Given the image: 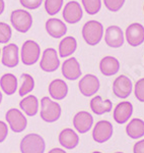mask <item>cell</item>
Wrapping results in <instances>:
<instances>
[{
	"label": "cell",
	"instance_id": "cell-8",
	"mask_svg": "<svg viewBox=\"0 0 144 153\" xmlns=\"http://www.w3.org/2000/svg\"><path fill=\"white\" fill-rule=\"evenodd\" d=\"M132 81L127 76H119L113 83V93L120 99H126L132 93Z\"/></svg>",
	"mask_w": 144,
	"mask_h": 153
},
{
	"label": "cell",
	"instance_id": "cell-24",
	"mask_svg": "<svg viewBox=\"0 0 144 153\" xmlns=\"http://www.w3.org/2000/svg\"><path fill=\"white\" fill-rule=\"evenodd\" d=\"M19 107L29 117H35L39 111V100L35 95H29L19 102Z\"/></svg>",
	"mask_w": 144,
	"mask_h": 153
},
{
	"label": "cell",
	"instance_id": "cell-26",
	"mask_svg": "<svg viewBox=\"0 0 144 153\" xmlns=\"http://www.w3.org/2000/svg\"><path fill=\"white\" fill-rule=\"evenodd\" d=\"M0 87L6 95H13L18 90V79L12 74H5L0 79Z\"/></svg>",
	"mask_w": 144,
	"mask_h": 153
},
{
	"label": "cell",
	"instance_id": "cell-37",
	"mask_svg": "<svg viewBox=\"0 0 144 153\" xmlns=\"http://www.w3.org/2000/svg\"><path fill=\"white\" fill-rule=\"evenodd\" d=\"M4 9H5V3H4L3 0H0V16L3 13Z\"/></svg>",
	"mask_w": 144,
	"mask_h": 153
},
{
	"label": "cell",
	"instance_id": "cell-42",
	"mask_svg": "<svg viewBox=\"0 0 144 153\" xmlns=\"http://www.w3.org/2000/svg\"><path fill=\"white\" fill-rule=\"evenodd\" d=\"M143 10H144V6H143Z\"/></svg>",
	"mask_w": 144,
	"mask_h": 153
},
{
	"label": "cell",
	"instance_id": "cell-2",
	"mask_svg": "<svg viewBox=\"0 0 144 153\" xmlns=\"http://www.w3.org/2000/svg\"><path fill=\"white\" fill-rule=\"evenodd\" d=\"M61 106L49 97L41 99V118L46 123H55L61 117Z\"/></svg>",
	"mask_w": 144,
	"mask_h": 153
},
{
	"label": "cell",
	"instance_id": "cell-15",
	"mask_svg": "<svg viewBox=\"0 0 144 153\" xmlns=\"http://www.w3.org/2000/svg\"><path fill=\"white\" fill-rule=\"evenodd\" d=\"M62 75L69 81H75L81 76V68L78 60L75 57H70L62 63Z\"/></svg>",
	"mask_w": 144,
	"mask_h": 153
},
{
	"label": "cell",
	"instance_id": "cell-16",
	"mask_svg": "<svg viewBox=\"0 0 144 153\" xmlns=\"http://www.w3.org/2000/svg\"><path fill=\"white\" fill-rule=\"evenodd\" d=\"M94 125V117L87 111H79L73 117V126L80 134H85L91 129Z\"/></svg>",
	"mask_w": 144,
	"mask_h": 153
},
{
	"label": "cell",
	"instance_id": "cell-17",
	"mask_svg": "<svg viewBox=\"0 0 144 153\" xmlns=\"http://www.w3.org/2000/svg\"><path fill=\"white\" fill-rule=\"evenodd\" d=\"M133 113V105L129 101H123L115 107L113 117L116 123L123 125L129 120Z\"/></svg>",
	"mask_w": 144,
	"mask_h": 153
},
{
	"label": "cell",
	"instance_id": "cell-20",
	"mask_svg": "<svg viewBox=\"0 0 144 153\" xmlns=\"http://www.w3.org/2000/svg\"><path fill=\"white\" fill-rule=\"evenodd\" d=\"M99 70L106 76H114L120 70V62L114 56H105L99 62Z\"/></svg>",
	"mask_w": 144,
	"mask_h": 153
},
{
	"label": "cell",
	"instance_id": "cell-23",
	"mask_svg": "<svg viewBox=\"0 0 144 153\" xmlns=\"http://www.w3.org/2000/svg\"><path fill=\"white\" fill-rule=\"evenodd\" d=\"M77 49V41L74 37L67 36L64 37L59 43V55L60 57H69Z\"/></svg>",
	"mask_w": 144,
	"mask_h": 153
},
{
	"label": "cell",
	"instance_id": "cell-27",
	"mask_svg": "<svg viewBox=\"0 0 144 153\" xmlns=\"http://www.w3.org/2000/svg\"><path fill=\"white\" fill-rule=\"evenodd\" d=\"M21 80H23V83H21V86L19 87L18 94L19 96L23 97V96L28 95L29 93H31L34 90V88H35V80L29 74H23L21 75Z\"/></svg>",
	"mask_w": 144,
	"mask_h": 153
},
{
	"label": "cell",
	"instance_id": "cell-30",
	"mask_svg": "<svg viewBox=\"0 0 144 153\" xmlns=\"http://www.w3.org/2000/svg\"><path fill=\"white\" fill-rule=\"evenodd\" d=\"M12 31L9 25L3 22H0V44L8 43L11 39Z\"/></svg>",
	"mask_w": 144,
	"mask_h": 153
},
{
	"label": "cell",
	"instance_id": "cell-5",
	"mask_svg": "<svg viewBox=\"0 0 144 153\" xmlns=\"http://www.w3.org/2000/svg\"><path fill=\"white\" fill-rule=\"evenodd\" d=\"M41 47L36 41L26 40L23 44L20 51V58L24 65H33L40 59Z\"/></svg>",
	"mask_w": 144,
	"mask_h": 153
},
{
	"label": "cell",
	"instance_id": "cell-25",
	"mask_svg": "<svg viewBox=\"0 0 144 153\" xmlns=\"http://www.w3.org/2000/svg\"><path fill=\"white\" fill-rule=\"evenodd\" d=\"M126 133L131 139H140L144 136V120L133 118L126 127Z\"/></svg>",
	"mask_w": 144,
	"mask_h": 153
},
{
	"label": "cell",
	"instance_id": "cell-38",
	"mask_svg": "<svg viewBox=\"0 0 144 153\" xmlns=\"http://www.w3.org/2000/svg\"><path fill=\"white\" fill-rule=\"evenodd\" d=\"M1 101H2V93L0 91V104H1Z\"/></svg>",
	"mask_w": 144,
	"mask_h": 153
},
{
	"label": "cell",
	"instance_id": "cell-33",
	"mask_svg": "<svg viewBox=\"0 0 144 153\" xmlns=\"http://www.w3.org/2000/svg\"><path fill=\"white\" fill-rule=\"evenodd\" d=\"M19 2H20L21 6H23V8L35 10L42 5L43 0H19Z\"/></svg>",
	"mask_w": 144,
	"mask_h": 153
},
{
	"label": "cell",
	"instance_id": "cell-34",
	"mask_svg": "<svg viewBox=\"0 0 144 153\" xmlns=\"http://www.w3.org/2000/svg\"><path fill=\"white\" fill-rule=\"evenodd\" d=\"M8 135V128H7V125L4 122L0 120V143L4 142Z\"/></svg>",
	"mask_w": 144,
	"mask_h": 153
},
{
	"label": "cell",
	"instance_id": "cell-40",
	"mask_svg": "<svg viewBox=\"0 0 144 153\" xmlns=\"http://www.w3.org/2000/svg\"><path fill=\"white\" fill-rule=\"evenodd\" d=\"M0 56H1V49H0Z\"/></svg>",
	"mask_w": 144,
	"mask_h": 153
},
{
	"label": "cell",
	"instance_id": "cell-18",
	"mask_svg": "<svg viewBox=\"0 0 144 153\" xmlns=\"http://www.w3.org/2000/svg\"><path fill=\"white\" fill-rule=\"evenodd\" d=\"M45 28L48 35L52 38H62L67 33V26L59 19H49L45 24Z\"/></svg>",
	"mask_w": 144,
	"mask_h": 153
},
{
	"label": "cell",
	"instance_id": "cell-32",
	"mask_svg": "<svg viewBox=\"0 0 144 153\" xmlns=\"http://www.w3.org/2000/svg\"><path fill=\"white\" fill-rule=\"evenodd\" d=\"M134 93H135V97L137 98V100L144 103V78L136 82L135 87H134Z\"/></svg>",
	"mask_w": 144,
	"mask_h": 153
},
{
	"label": "cell",
	"instance_id": "cell-4",
	"mask_svg": "<svg viewBox=\"0 0 144 153\" xmlns=\"http://www.w3.org/2000/svg\"><path fill=\"white\" fill-rule=\"evenodd\" d=\"M46 144L45 141L38 134H28L20 142L21 153H44Z\"/></svg>",
	"mask_w": 144,
	"mask_h": 153
},
{
	"label": "cell",
	"instance_id": "cell-14",
	"mask_svg": "<svg viewBox=\"0 0 144 153\" xmlns=\"http://www.w3.org/2000/svg\"><path fill=\"white\" fill-rule=\"evenodd\" d=\"M124 34L120 27L110 26L105 33V42L111 48H120L124 44Z\"/></svg>",
	"mask_w": 144,
	"mask_h": 153
},
{
	"label": "cell",
	"instance_id": "cell-19",
	"mask_svg": "<svg viewBox=\"0 0 144 153\" xmlns=\"http://www.w3.org/2000/svg\"><path fill=\"white\" fill-rule=\"evenodd\" d=\"M49 94L55 100H62L68 94L67 84L61 79H56L49 85Z\"/></svg>",
	"mask_w": 144,
	"mask_h": 153
},
{
	"label": "cell",
	"instance_id": "cell-11",
	"mask_svg": "<svg viewBox=\"0 0 144 153\" xmlns=\"http://www.w3.org/2000/svg\"><path fill=\"white\" fill-rule=\"evenodd\" d=\"M99 81L96 76L94 75H85L83 78L80 79L79 83H78V88L82 95L85 97H90V96L94 95L99 91Z\"/></svg>",
	"mask_w": 144,
	"mask_h": 153
},
{
	"label": "cell",
	"instance_id": "cell-36",
	"mask_svg": "<svg viewBox=\"0 0 144 153\" xmlns=\"http://www.w3.org/2000/svg\"><path fill=\"white\" fill-rule=\"evenodd\" d=\"M48 153H66L63 149H61V148H53L52 150H50Z\"/></svg>",
	"mask_w": 144,
	"mask_h": 153
},
{
	"label": "cell",
	"instance_id": "cell-9",
	"mask_svg": "<svg viewBox=\"0 0 144 153\" xmlns=\"http://www.w3.org/2000/svg\"><path fill=\"white\" fill-rule=\"evenodd\" d=\"M113 125L108 120H99L94 128L92 138L96 143L102 144L111 139V137L113 136Z\"/></svg>",
	"mask_w": 144,
	"mask_h": 153
},
{
	"label": "cell",
	"instance_id": "cell-31",
	"mask_svg": "<svg viewBox=\"0 0 144 153\" xmlns=\"http://www.w3.org/2000/svg\"><path fill=\"white\" fill-rule=\"evenodd\" d=\"M126 0H104V4L108 10L117 12L123 7Z\"/></svg>",
	"mask_w": 144,
	"mask_h": 153
},
{
	"label": "cell",
	"instance_id": "cell-7",
	"mask_svg": "<svg viewBox=\"0 0 144 153\" xmlns=\"http://www.w3.org/2000/svg\"><path fill=\"white\" fill-rule=\"evenodd\" d=\"M60 65V59L58 53L54 48H47L43 52L42 59L40 61L41 70L46 73H53L57 71Z\"/></svg>",
	"mask_w": 144,
	"mask_h": 153
},
{
	"label": "cell",
	"instance_id": "cell-29",
	"mask_svg": "<svg viewBox=\"0 0 144 153\" xmlns=\"http://www.w3.org/2000/svg\"><path fill=\"white\" fill-rule=\"evenodd\" d=\"M63 0H45V10L49 16H55L62 9Z\"/></svg>",
	"mask_w": 144,
	"mask_h": 153
},
{
	"label": "cell",
	"instance_id": "cell-3",
	"mask_svg": "<svg viewBox=\"0 0 144 153\" xmlns=\"http://www.w3.org/2000/svg\"><path fill=\"white\" fill-rule=\"evenodd\" d=\"M10 23L15 31L19 33H28L33 26V16L28 10L16 9L11 12Z\"/></svg>",
	"mask_w": 144,
	"mask_h": 153
},
{
	"label": "cell",
	"instance_id": "cell-28",
	"mask_svg": "<svg viewBox=\"0 0 144 153\" xmlns=\"http://www.w3.org/2000/svg\"><path fill=\"white\" fill-rule=\"evenodd\" d=\"M84 10L89 16H94L102 8V0H81Z\"/></svg>",
	"mask_w": 144,
	"mask_h": 153
},
{
	"label": "cell",
	"instance_id": "cell-22",
	"mask_svg": "<svg viewBox=\"0 0 144 153\" xmlns=\"http://www.w3.org/2000/svg\"><path fill=\"white\" fill-rule=\"evenodd\" d=\"M113 108V103L110 99L104 100L101 96H94L90 100V109L94 113L97 115H102L105 113H108Z\"/></svg>",
	"mask_w": 144,
	"mask_h": 153
},
{
	"label": "cell",
	"instance_id": "cell-1",
	"mask_svg": "<svg viewBox=\"0 0 144 153\" xmlns=\"http://www.w3.org/2000/svg\"><path fill=\"white\" fill-rule=\"evenodd\" d=\"M104 36V27L102 23L94 19L88 21L82 27V38L85 43L90 46H96L102 41Z\"/></svg>",
	"mask_w": 144,
	"mask_h": 153
},
{
	"label": "cell",
	"instance_id": "cell-12",
	"mask_svg": "<svg viewBox=\"0 0 144 153\" xmlns=\"http://www.w3.org/2000/svg\"><path fill=\"white\" fill-rule=\"evenodd\" d=\"M126 40L132 47H137L144 42V27L139 23L129 25L125 32Z\"/></svg>",
	"mask_w": 144,
	"mask_h": 153
},
{
	"label": "cell",
	"instance_id": "cell-39",
	"mask_svg": "<svg viewBox=\"0 0 144 153\" xmlns=\"http://www.w3.org/2000/svg\"><path fill=\"white\" fill-rule=\"evenodd\" d=\"M92 153H102V152H99V151H94V152H92Z\"/></svg>",
	"mask_w": 144,
	"mask_h": 153
},
{
	"label": "cell",
	"instance_id": "cell-6",
	"mask_svg": "<svg viewBox=\"0 0 144 153\" xmlns=\"http://www.w3.org/2000/svg\"><path fill=\"white\" fill-rule=\"evenodd\" d=\"M5 118L9 125V128L14 133H21L26 130L28 126V120L23 115V113L20 110L16 108H10L6 112Z\"/></svg>",
	"mask_w": 144,
	"mask_h": 153
},
{
	"label": "cell",
	"instance_id": "cell-21",
	"mask_svg": "<svg viewBox=\"0 0 144 153\" xmlns=\"http://www.w3.org/2000/svg\"><path fill=\"white\" fill-rule=\"evenodd\" d=\"M59 143L66 149H74L79 144V137L72 129H64L59 135Z\"/></svg>",
	"mask_w": 144,
	"mask_h": 153
},
{
	"label": "cell",
	"instance_id": "cell-13",
	"mask_svg": "<svg viewBox=\"0 0 144 153\" xmlns=\"http://www.w3.org/2000/svg\"><path fill=\"white\" fill-rule=\"evenodd\" d=\"M62 16L64 21L68 24H77L80 22L83 16V10L82 7L77 1H69L66 3L63 9Z\"/></svg>",
	"mask_w": 144,
	"mask_h": 153
},
{
	"label": "cell",
	"instance_id": "cell-41",
	"mask_svg": "<svg viewBox=\"0 0 144 153\" xmlns=\"http://www.w3.org/2000/svg\"><path fill=\"white\" fill-rule=\"evenodd\" d=\"M116 153H123V152H116Z\"/></svg>",
	"mask_w": 144,
	"mask_h": 153
},
{
	"label": "cell",
	"instance_id": "cell-35",
	"mask_svg": "<svg viewBox=\"0 0 144 153\" xmlns=\"http://www.w3.org/2000/svg\"><path fill=\"white\" fill-rule=\"evenodd\" d=\"M134 153H144V139L136 143L133 147Z\"/></svg>",
	"mask_w": 144,
	"mask_h": 153
},
{
	"label": "cell",
	"instance_id": "cell-10",
	"mask_svg": "<svg viewBox=\"0 0 144 153\" xmlns=\"http://www.w3.org/2000/svg\"><path fill=\"white\" fill-rule=\"evenodd\" d=\"M1 62L6 68H13L19 62V49L16 44H7L2 48Z\"/></svg>",
	"mask_w": 144,
	"mask_h": 153
}]
</instances>
